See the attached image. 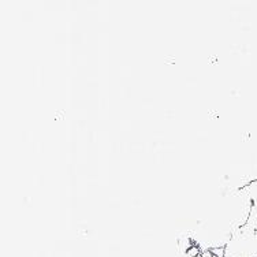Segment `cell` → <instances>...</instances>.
Instances as JSON below:
<instances>
[{
  "label": "cell",
  "mask_w": 257,
  "mask_h": 257,
  "mask_svg": "<svg viewBox=\"0 0 257 257\" xmlns=\"http://www.w3.org/2000/svg\"><path fill=\"white\" fill-rule=\"evenodd\" d=\"M224 257H257V230L247 224L237 230L224 246Z\"/></svg>",
  "instance_id": "1"
},
{
  "label": "cell",
  "mask_w": 257,
  "mask_h": 257,
  "mask_svg": "<svg viewBox=\"0 0 257 257\" xmlns=\"http://www.w3.org/2000/svg\"><path fill=\"white\" fill-rule=\"evenodd\" d=\"M242 189L247 193V196H249L250 201H252V205L256 208L257 211V179H254L252 182H249L247 185L242 186Z\"/></svg>",
  "instance_id": "2"
}]
</instances>
